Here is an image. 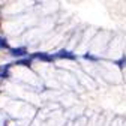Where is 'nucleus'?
<instances>
[{"mask_svg": "<svg viewBox=\"0 0 126 126\" xmlns=\"http://www.w3.org/2000/svg\"><path fill=\"white\" fill-rule=\"evenodd\" d=\"M8 74V66H0V77H5Z\"/></svg>", "mask_w": 126, "mask_h": 126, "instance_id": "20e7f679", "label": "nucleus"}, {"mask_svg": "<svg viewBox=\"0 0 126 126\" xmlns=\"http://www.w3.org/2000/svg\"><path fill=\"white\" fill-rule=\"evenodd\" d=\"M0 47H6V42H5V41H2V39H0Z\"/></svg>", "mask_w": 126, "mask_h": 126, "instance_id": "39448f33", "label": "nucleus"}, {"mask_svg": "<svg viewBox=\"0 0 126 126\" xmlns=\"http://www.w3.org/2000/svg\"><path fill=\"white\" fill-rule=\"evenodd\" d=\"M59 57H68V59H75V56L74 54H71V53H68V51H60L59 53Z\"/></svg>", "mask_w": 126, "mask_h": 126, "instance_id": "f03ea898", "label": "nucleus"}, {"mask_svg": "<svg viewBox=\"0 0 126 126\" xmlns=\"http://www.w3.org/2000/svg\"><path fill=\"white\" fill-rule=\"evenodd\" d=\"M33 57H39V59L47 60V62H51V60H53V57H51V56H47V54H42V53H36Z\"/></svg>", "mask_w": 126, "mask_h": 126, "instance_id": "f257e3e1", "label": "nucleus"}, {"mask_svg": "<svg viewBox=\"0 0 126 126\" xmlns=\"http://www.w3.org/2000/svg\"><path fill=\"white\" fill-rule=\"evenodd\" d=\"M12 54H14V56H24V54H26V50H23V48H20V50H14Z\"/></svg>", "mask_w": 126, "mask_h": 126, "instance_id": "7ed1b4c3", "label": "nucleus"}]
</instances>
